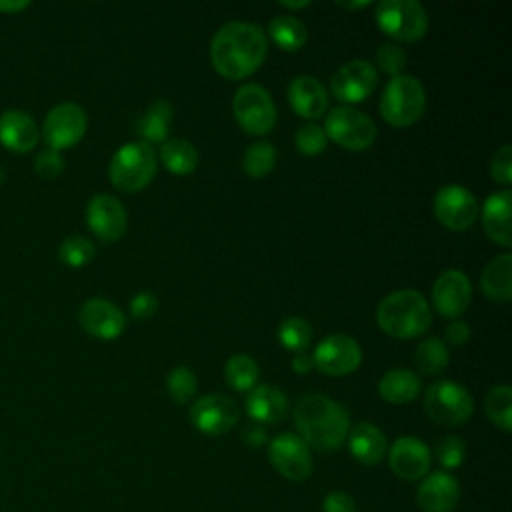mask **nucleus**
Masks as SVG:
<instances>
[{"label": "nucleus", "instance_id": "2eb2a0df", "mask_svg": "<svg viewBox=\"0 0 512 512\" xmlns=\"http://www.w3.org/2000/svg\"><path fill=\"white\" fill-rule=\"evenodd\" d=\"M378 84V72L368 60H352L340 66L330 78V92L344 106L362 102L374 92Z\"/></svg>", "mask_w": 512, "mask_h": 512}, {"label": "nucleus", "instance_id": "f8f14e48", "mask_svg": "<svg viewBox=\"0 0 512 512\" xmlns=\"http://www.w3.org/2000/svg\"><path fill=\"white\" fill-rule=\"evenodd\" d=\"M190 424L206 434V436H220L230 432L238 424V404L224 394H208L198 398L190 406Z\"/></svg>", "mask_w": 512, "mask_h": 512}, {"label": "nucleus", "instance_id": "7c9ffc66", "mask_svg": "<svg viewBox=\"0 0 512 512\" xmlns=\"http://www.w3.org/2000/svg\"><path fill=\"white\" fill-rule=\"evenodd\" d=\"M450 362L446 344L440 338H426L418 344L414 352V364L424 376L440 374Z\"/></svg>", "mask_w": 512, "mask_h": 512}, {"label": "nucleus", "instance_id": "dca6fc26", "mask_svg": "<svg viewBox=\"0 0 512 512\" xmlns=\"http://www.w3.org/2000/svg\"><path fill=\"white\" fill-rule=\"evenodd\" d=\"M472 298L470 278L456 268L438 274L432 286V304L444 318H458L466 312Z\"/></svg>", "mask_w": 512, "mask_h": 512}, {"label": "nucleus", "instance_id": "58836bf2", "mask_svg": "<svg viewBox=\"0 0 512 512\" xmlns=\"http://www.w3.org/2000/svg\"><path fill=\"white\" fill-rule=\"evenodd\" d=\"M294 142H296V148L300 154L316 156L326 148L328 138L318 124H304L302 128H298Z\"/></svg>", "mask_w": 512, "mask_h": 512}, {"label": "nucleus", "instance_id": "9b49d317", "mask_svg": "<svg viewBox=\"0 0 512 512\" xmlns=\"http://www.w3.org/2000/svg\"><path fill=\"white\" fill-rule=\"evenodd\" d=\"M86 112L76 102L56 104L44 118L42 138L52 150H64L80 142L86 132Z\"/></svg>", "mask_w": 512, "mask_h": 512}, {"label": "nucleus", "instance_id": "c03bdc74", "mask_svg": "<svg viewBox=\"0 0 512 512\" xmlns=\"http://www.w3.org/2000/svg\"><path fill=\"white\" fill-rule=\"evenodd\" d=\"M324 512H356L354 498L344 490H332L322 500Z\"/></svg>", "mask_w": 512, "mask_h": 512}, {"label": "nucleus", "instance_id": "de8ad7c7", "mask_svg": "<svg viewBox=\"0 0 512 512\" xmlns=\"http://www.w3.org/2000/svg\"><path fill=\"white\" fill-rule=\"evenodd\" d=\"M312 368H314L312 354H306V352H296V354H294V358H292V370H294L296 374H308Z\"/></svg>", "mask_w": 512, "mask_h": 512}, {"label": "nucleus", "instance_id": "a18cd8bd", "mask_svg": "<svg viewBox=\"0 0 512 512\" xmlns=\"http://www.w3.org/2000/svg\"><path fill=\"white\" fill-rule=\"evenodd\" d=\"M242 440H244V444L250 446V448H260V446H264V444L268 442L266 428H264L262 424H256V422L246 424V426L242 428Z\"/></svg>", "mask_w": 512, "mask_h": 512}, {"label": "nucleus", "instance_id": "e433bc0d", "mask_svg": "<svg viewBox=\"0 0 512 512\" xmlns=\"http://www.w3.org/2000/svg\"><path fill=\"white\" fill-rule=\"evenodd\" d=\"M60 260L66 262L68 266H84L86 262L92 260L94 256V244L86 236H68L62 240L58 248Z\"/></svg>", "mask_w": 512, "mask_h": 512}, {"label": "nucleus", "instance_id": "6e6552de", "mask_svg": "<svg viewBox=\"0 0 512 512\" xmlns=\"http://www.w3.org/2000/svg\"><path fill=\"white\" fill-rule=\"evenodd\" d=\"M322 130L326 138L334 140L346 150H366L376 140L374 120L362 110L344 104L328 112Z\"/></svg>", "mask_w": 512, "mask_h": 512}, {"label": "nucleus", "instance_id": "473e14b6", "mask_svg": "<svg viewBox=\"0 0 512 512\" xmlns=\"http://www.w3.org/2000/svg\"><path fill=\"white\" fill-rule=\"evenodd\" d=\"M224 378L232 390L250 392L258 382V366L246 354H234L224 366Z\"/></svg>", "mask_w": 512, "mask_h": 512}, {"label": "nucleus", "instance_id": "3c124183", "mask_svg": "<svg viewBox=\"0 0 512 512\" xmlns=\"http://www.w3.org/2000/svg\"><path fill=\"white\" fill-rule=\"evenodd\" d=\"M280 6H284V8H288V10H296V8H306V6H310V2H308V0H300V2H280Z\"/></svg>", "mask_w": 512, "mask_h": 512}, {"label": "nucleus", "instance_id": "0eeeda50", "mask_svg": "<svg viewBox=\"0 0 512 512\" xmlns=\"http://www.w3.org/2000/svg\"><path fill=\"white\" fill-rule=\"evenodd\" d=\"M376 22L386 36L400 42H416L428 30V14L418 0L378 2Z\"/></svg>", "mask_w": 512, "mask_h": 512}, {"label": "nucleus", "instance_id": "09e8293b", "mask_svg": "<svg viewBox=\"0 0 512 512\" xmlns=\"http://www.w3.org/2000/svg\"><path fill=\"white\" fill-rule=\"evenodd\" d=\"M30 2H26V0H20V2H0V10H4V12H16V10H22V8H26Z\"/></svg>", "mask_w": 512, "mask_h": 512}, {"label": "nucleus", "instance_id": "4468645a", "mask_svg": "<svg viewBox=\"0 0 512 512\" xmlns=\"http://www.w3.org/2000/svg\"><path fill=\"white\" fill-rule=\"evenodd\" d=\"M314 368L328 376H346L354 372L362 362V350L358 342L346 334H328L312 352Z\"/></svg>", "mask_w": 512, "mask_h": 512}, {"label": "nucleus", "instance_id": "20e7f679", "mask_svg": "<svg viewBox=\"0 0 512 512\" xmlns=\"http://www.w3.org/2000/svg\"><path fill=\"white\" fill-rule=\"evenodd\" d=\"M158 168L156 150L144 142H128L120 146L108 166L110 182L122 192H138L150 184Z\"/></svg>", "mask_w": 512, "mask_h": 512}, {"label": "nucleus", "instance_id": "aec40b11", "mask_svg": "<svg viewBox=\"0 0 512 512\" xmlns=\"http://www.w3.org/2000/svg\"><path fill=\"white\" fill-rule=\"evenodd\" d=\"M458 500L460 482L444 470L428 472L416 490V502L424 512H452Z\"/></svg>", "mask_w": 512, "mask_h": 512}, {"label": "nucleus", "instance_id": "393cba45", "mask_svg": "<svg viewBox=\"0 0 512 512\" xmlns=\"http://www.w3.org/2000/svg\"><path fill=\"white\" fill-rule=\"evenodd\" d=\"M346 442H348V450H350L352 458L358 460L360 464H366V466H374V464L382 462V458L388 452L384 432L378 426L370 424V422L356 424L348 432Z\"/></svg>", "mask_w": 512, "mask_h": 512}, {"label": "nucleus", "instance_id": "f704fd0d", "mask_svg": "<svg viewBox=\"0 0 512 512\" xmlns=\"http://www.w3.org/2000/svg\"><path fill=\"white\" fill-rule=\"evenodd\" d=\"M278 340L290 352H304L312 340V328L304 318L288 316L278 326Z\"/></svg>", "mask_w": 512, "mask_h": 512}, {"label": "nucleus", "instance_id": "4be33fe9", "mask_svg": "<svg viewBox=\"0 0 512 512\" xmlns=\"http://www.w3.org/2000/svg\"><path fill=\"white\" fill-rule=\"evenodd\" d=\"M510 204H512V194L508 188H504L490 194L482 206V226L488 238L504 248L512 246Z\"/></svg>", "mask_w": 512, "mask_h": 512}, {"label": "nucleus", "instance_id": "72a5a7b5", "mask_svg": "<svg viewBox=\"0 0 512 512\" xmlns=\"http://www.w3.org/2000/svg\"><path fill=\"white\" fill-rule=\"evenodd\" d=\"M276 158V148L270 142L260 140L246 148L242 156V168L250 178H264L276 166Z\"/></svg>", "mask_w": 512, "mask_h": 512}, {"label": "nucleus", "instance_id": "412c9836", "mask_svg": "<svg viewBox=\"0 0 512 512\" xmlns=\"http://www.w3.org/2000/svg\"><path fill=\"white\" fill-rule=\"evenodd\" d=\"M288 102L298 116L306 120H314L326 112L328 92L318 78L300 74V76H294L288 84Z\"/></svg>", "mask_w": 512, "mask_h": 512}, {"label": "nucleus", "instance_id": "8fccbe9b", "mask_svg": "<svg viewBox=\"0 0 512 512\" xmlns=\"http://www.w3.org/2000/svg\"><path fill=\"white\" fill-rule=\"evenodd\" d=\"M368 4H370L368 0H362V2H338V6L348 8V10H358V8H364V6H368Z\"/></svg>", "mask_w": 512, "mask_h": 512}, {"label": "nucleus", "instance_id": "a19ab883", "mask_svg": "<svg viewBox=\"0 0 512 512\" xmlns=\"http://www.w3.org/2000/svg\"><path fill=\"white\" fill-rule=\"evenodd\" d=\"M490 174L502 186H508L512 182V146L510 144H504L494 152L490 162Z\"/></svg>", "mask_w": 512, "mask_h": 512}, {"label": "nucleus", "instance_id": "2f4dec72", "mask_svg": "<svg viewBox=\"0 0 512 512\" xmlns=\"http://www.w3.org/2000/svg\"><path fill=\"white\" fill-rule=\"evenodd\" d=\"M484 410L490 422L502 432L512 430V390L506 384H498L488 390L484 398Z\"/></svg>", "mask_w": 512, "mask_h": 512}, {"label": "nucleus", "instance_id": "cd10ccee", "mask_svg": "<svg viewBox=\"0 0 512 512\" xmlns=\"http://www.w3.org/2000/svg\"><path fill=\"white\" fill-rule=\"evenodd\" d=\"M174 118V108L168 100L158 98L154 100L148 110L140 116L136 124V132L142 136L144 142L152 144H164L166 136L170 132V124Z\"/></svg>", "mask_w": 512, "mask_h": 512}, {"label": "nucleus", "instance_id": "c85d7f7f", "mask_svg": "<svg viewBox=\"0 0 512 512\" xmlns=\"http://www.w3.org/2000/svg\"><path fill=\"white\" fill-rule=\"evenodd\" d=\"M160 160L168 172L186 176L198 166V150L188 140L172 138L160 146Z\"/></svg>", "mask_w": 512, "mask_h": 512}, {"label": "nucleus", "instance_id": "1a4fd4ad", "mask_svg": "<svg viewBox=\"0 0 512 512\" xmlns=\"http://www.w3.org/2000/svg\"><path fill=\"white\" fill-rule=\"evenodd\" d=\"M234 118L246 134L264 136L276 126V106L260 84H242L232 100Z\"/></svg>", "mask_w": 512, "mask_h": 512}, {"label": "nucleus", "instance_id": "ea45409f", "mask_svg": "<svg viewBox=\"0 0 512 512\" xmlns=\"http://www.w3.org/2000/svg\"><path fill=\"white\" fill-rule=\"evenodd\" d=\"M376 64L382 72L390 76H398L406 66V52L394 42H384L376 50Z\"/></svg>", "mask_w": 512, "mask_h": 512}, {"label": "nucleus", "instance_id": "79ce46f5", "mask_svg": "<svg viewBox=\"0 0 512 512\" xmlns=\"http://www.w3.org/2000/svg\"><path fill=\"white\" fill-rule=\"evenodd\" d=\"M34 168H36V172L42 178H56L62 172V168H64V158H62V154L58 150L46 148V150H42L36 156Z\"/></svg>", "mask_w": 512, "mask_h": 512}, {"label": "nucleus", "instance_id": "ddd939ff", "mask_svg": "<svg viewBox=\"0 0 512 512\" xmlns=\"http://www.w3.org/2000/svg\"><path fill=\"white\" fill-rule=\"evenodd\" d=\"M478 202L474 194L460 184H446L434 194V214L438 222L450 230H466L478 218Z\"/></svg>", "mask_w": 512, "mask_h": 512}, {"label": "nucleus", "instance_id": "f03ea898", "mask_svg": "<svg viewBox=\"0 0 512 512\" xmlns=\"http://www.w3.org/2000/svg\"><path fill=\"white\" fill-rule=\"evenodd\" d=\"M292 416L298 436L320 452L340 448L350 432L348 410L326 394L314 392L302 396L296 402Z\"/></svg>", "mask_w": 512, "mask_h": 512}, {"label": "nucleus", "instance_id": "c9c22d12", "mask_svg": "<svg viewBox=\"0 0 512 512\" xmlns=\"http://www.w3.org/2000/svg\"><path fill=\"white\" fill-rule=\"evenodd\" d=\"M166 390L176 404H186L196 394V376L188 366H176L168 372Z\"/></svg>", "mask_w": 512, "mask_h": 512}, {"label": "nucleus", "instance_id": "c756f323", "mask_svg": "<svg viewBox=\"0 0 512 512\" xmlns=\"http://www.w3.org/2000/svg\"><path fill=\"white\" fill-rule=\"evenodd\" d=\"M268 36L278 48L294 52L306 42V26L296 16L278 14L268 22Z\"/></svg>", "mask_w": 512, "mask_h": 512}, {"label": "nucleus", "instance_id": "a211bd4d", "mask_svg": "<svg viewBox=\"0 0 512 512\" xmlns=\"http://www.w3.org/2000/svg\"><path fill=\"white\" fill-rule=\"evenodd\" d=\"M86 222L92 234L102 242H114L126 232V210L116 196L96 194L86 206Z\"/></svg>", "mask_w": 512, "mask_h": 512}, {"label": "nucleus", "instance_id": "bb28decb", "mask_svg": "<svg viewBox=\"0 0 512 512\" xmlns=\"http://www.w3.org/2000/svg\"><path fill=\"white\" fill-rule=\"evenodd\" d=\"M422 388V380L416 372L406 368L388 370L378 382V394L390 404H408L412 402Z\"/></svg>", "mask_w": 512, "mask_h": 512}, {"label": "nucleus", "instance_id": "f257e3e1", "mask_svg": "<svg viewBox=\"0 0 512 512\" xmlns=\"http://www.w3.org/2000/svg\"><path fill=\"white\" fill-rule=\"evenodd\" d=\"M266 32L252 22H228L210 42V60L216 72L228 80H242L256 72L266 58Z\"/></svg>", "mask_w": 512, "mask_h": 512}, {"label": "nucleus", "instance_id": "f3484780", "mask_svg": "<svg viewBox=\"0 0 512 512\" xmlns=\"http://www.w3.org/2000/svg\"><path fill=\"white\" fill-rule=\"evenodd\" d=\"M390 470L402 480H422L432 466V452L426 442L416 436H400L388 448Z\"/></svg>", "mask_w": 512, "mask_h": 512}, {"label": "nucleus", "instance_id": "423d86ee", "mask_svg": "<svg viewBox=\"0 0 512 512\" xmlns=\"http://www.w3.org/2000/svg\"><path fill=\"white\" fill-rule=\"evenodd\" d=\"M424 410L440 426H462L474 412V400L456 380H438L426 388Z\"/></svg>", "mask_w": 512, "mask_h": 512}, {"label": "nucleus", "instance_id": "39448f33", "mask_svg": "<svg viewBox=\"0 0 512 512\" xmlns=\"http://www.w3.org/2000/svg\"><path fill=\"white\" fill-rule=\"evenodd\" d=\"M380 114L382 118L396 126H412L426 110V92L422 82L410 74H398L388 80L380 96Z\"/></svg>", "mask_w": 512, "mask_h": 512}, {"label": "nucleus", "instance_id": "7ed1b4c3", "mask_svg": "<svg viewBox=\"0 0 512 512\" xmlns=\"http://www.w3.org/2000/svg\"><path fill=\"white\" fill-rule=\"evenodd\" d=\"M376 322L392 338L410 340L422 336L432 324V312L426 298L410 288L390 292L376 310Z\"/></svg>", "mask_w": 512, "mask_h": 512}, {"label": "nucleus", "instance_id": "4c0bfd02", "mask_svg": "<svg viewBox=\"0 0 512 512\" xmlns=\"http://www.w3.org/2000/svg\"><path fill=\"white\" fill-rule=\"evenodd\" d=\"M434 454H436V460L440 462L442 468L454 470V468H458V466L464 462V458H466V444H464L462 438L448 434V436H442V438L436 442Z\"/></svg>", "mask_w": 512, "mask_h": 512}, {"label": "nucleus", "instance_id": "9d476101", "mask_svg": "<svg viewBox=\"0 0 512 512\" xmlns=\"http://www.w3.org/2000/svg\"><path fill=\"white\" fill-rule=\"evenodd\" d=\"M268 460L280 476L292 482L306 480L314 468L310 446L294 432H282L268 442Z\"/></svg>", "mask_w": 512, "mask_h": 512}, {"label": "nucleus", "instance_id": "b1692460", "mask_svg": "<svg viewBox=\"0 0 512 512\" xmlns=\"http://www.w3.org/2000/svg\"><path fill=\"white\" fill-rule=\"evenodd\" d=\"M244 408L256 424H278L288 412V400L276 386L260 384L248 392Z\"/></svg>", "mask_w": 512, "mask_h": 512}, {"label": "nucleus", "instance_id": "5701e85b", "mask_svg": "<svg viewBox=\"0 0 512 512\" xmlns=\"http://www.w3.org/2000/svg\"><path fill=\"white\" fill-rule=\"evenodd\" d=\"M40 128L34 118L22 110H4L0 114V142L14 152H28L36 146Z\"/></svg>", "mask_w": 512, "mask_h": 512}, {"label": "nucleus", "instance_id": "37998d69", "mask_svg": "<svg viewBox=\"0 0 512 512\" xmlns=\"http://www.w3.org/2000/svg\"><path fill=\"white\" fill-rule=\"evenodd\" d=\"M156 310H158V298L148 290L138 292L130 302V314L136 320H148L156 314Z\"/></svg>", "mask_w": 512, "mask_h": 512}, {"label": "nucleus", "instance_id": "6ab92c4d", "mask_svg": "<svg viewBox=\"0 0 512 512\" xmlns=\"http://www.w3.org/2000/svg\"><path fill=\"white\" fill-rule=\"evenodd\" d=\"M80 326L94 338L114 340L126 328L124 312L106 298H90L78 310Z\"/></svg>", "mask_w": 512, "mask_h": 512}, {"label": "nucleus", "instance_id": "a878e982", "mask_svg": "<svg viewBox=\"0 0 512 512\" xmlns=\"http://www.w3.org/2000/svg\"><path fill=\"white\" fill-rule=\"evenodd\" d=\"M480 288L486 298L506 304L512 298V254L504 252L492 258L480 276Z\"/></svg>", "mask_w": 512, "mask_h": 512}, {"label": "nucleus", "instance_id": "49530a36", "mask_svg": "<svg viewBox=\"0 0 512 512\" xmlns=\"http://www.w3.org/2000/svg\"><path fill=\"white\" fill-rule=\"evenodd\" d=\"M444 334H446V340H448L450 344L460 346V344L468 342V338H470V326H468L464 320H452V322L446 326Z\"/></svg>", "mask_w": 512, "mask_h": 512}]
</instances>
